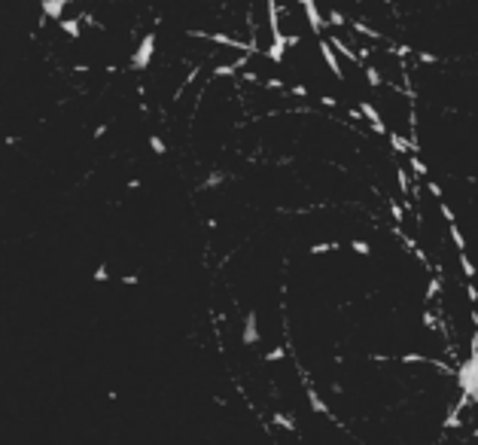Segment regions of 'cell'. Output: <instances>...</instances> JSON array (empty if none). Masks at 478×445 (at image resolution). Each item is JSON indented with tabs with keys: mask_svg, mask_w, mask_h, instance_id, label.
I'll return each instance as SVG.
<instances>
[{
	"mask_svg": "<svg viewBox=\"0 0 478 445\" xmlns=\"http://www.w3.org/2000/svg\"><path fill=\"white\" fill-rule=\"evenodd\" d=\"M153 55H156V31H149V34L140 37L134 55L128 58V67H131V70H146L149 61H153Z\"/></svg>",
	"mask_w": 478,
	"mask_h": 445,
	"instance_id": "1",
	"label": "cell"
},
{
	"mask_svg": "<svg viewBox=\"0 0 478 445\" xmlns=\"http://www.w3.org/2000/svg\"><path fill=\"white\" fill-rule=\"evenodd\" d=\"M301 9H305V18H308V28H311V34L323 37V31L329 28V22H326V15L320 12L317 0H301Z\"/></svg>",
	"mask_w": 478,
	"mask_h": 445,
	"instance_id": "2",
	"label": "cell"
},
{
	"mask_svg": "<svg viewBox=\"0 0 478 445\" xmlns=\"http://www.w3.org/2000/svg\"><path fill=\"white\" fill-rule=\"evenodd\" d=\"M359 110H362L365 122L372 125V131H375V134H381V137H390V128H387V122H384V116L378 113V107H375L368 98H362V101H359Z\"/></svg>",
	"mask_w": 478,
	"mask_h": 445,
	"instance_id": "3",
	"label": "cell"
},
{
	"mask_svg": "<svg viewBox=\"0 0 478 445\" xmlns=\"http://www.w3.org/2000/svg\"><path fill=\"white\" fill-rule=\"evenodd\" d=\"M317 49H320V58L326 61V67L332 70V76H335L338 82H344V70H341V61H338V55L332 52V43L320 37V46H317Z\"/></svg>",
	"mask_w": 478,
	"mask_h": 445,
	"instance_id": "4",
	"label": "cell"
},
{
	"mask_svg": "<svg viewBox=\"0 0 478 445\" xmlns=\"http://www.w3.org/2000/svg\"><path fill=\"white\" fill-rule=\"evenodd\" d=\"M247 61H250V55H238L235 61L216 64V67L210 70V79H223V76H232V73H238V70H247Z\"/></svg>",
	"mask_w": 478,
	"mask_h": 445,
	"instance_id": "5",
	"label": "cell"
},
{
	"mask_svg": "<svg viewBox=\"0 0 478 445\" xmlns=\"http://www.w3.org/2000/svg\"><path fill=\"white\" fill-rule=\"evenodd\" d=\"M67 3H70V0H40V12H43L49 22H55V25H58L61 18H67V15H64Z\"/></svg>",
	"mask_w": 478,
	"mask_h": 445,
	"instance_id": "6",
	"label": "cell"
},
{
	"mask_svg": "<svg viewBox=\"0 0 478 445\" xmlns=\"http://www.w3.org/2000/svg\"><path fill=\"white\" fill-rule=\"evenodd\" d=\"M359 70H362V79H365V82H368L372 89H384V86H387V79L381 76V70H378L375 64L362 61V67H359Z\"/></svg>",
	"mask_w": 478,
	"mask_h": 445,
	"instance_id": "7",
	"label": "cell"
},
{
	"mask_svg": "<svg viewBox=\"0 0 478 445\" xmlns=\"http://www.w3.org/2000/svg\"><path fill=\"white\" fill-rule=\"evenodd\" d=\"M259 342V323H256V311H250L244 320V345H256Z\"/></svg>",
	"mask_w": 478,
	"mask_h": 445,
	"instance_id": "8",
	"label": "cell"
},
{
	"mask_svg": "<svg viewBox=\"0 0 478 445\" xmlns=\"http://www.w3.org/2000/svg\"><path fill=\"white\" fill-rule=\"evenodd\" d=\"M390 146H393V153H408L411 156V140H408V134H399V131H390Z\"/></svg>",
	"mask_w": 478,
	"mask_h": 445,
	"instance_id": "9",
	"label": "cell"
},
{
	"mask_svg": "<svg viewBox=\"0 0 478 445\" xmlns=\"http://www.w3.org/2000/svg\"><path fill=\"white\" fill-rule=\"evenodd\" d=\"M58 28L67 34V37H73V40H79V34H82V18L76 15V18H61Z\"/></svg>",
	"mask_w": 478,
	"mask_h": 445,
	"instance_id": "10",
	"label": "cell"
},
{
	"mask_svg": "<svg viewBox=\"0 0 478 445\" xmlns=\"http://www.w3.org/2000/svg\"><path fill=\"white\" fill-rule=\"evenodd\" d=\"M351 28L357 31L359 37H365V40H375V43H381V40H384V34H381V31H375V28H372V25H365V22H351Z\"/></svg>",
	"mask_w": 478,
	"mask_h": 445,
	"instance_id": "11",
	"label": "cell"
},
{
	"mask_svg": "<svg viewBox=\"0 0 478 445\" xmlns=\"http://www.w3.org/2000/svg\"><path fill=\"white\" fill-rule=\"evenodd\" d=\"M335 250H341V241H317V244H311V247H308V253H311V256L335 253Z\"/></svg>",
	"mask_w": 478,
	"mask_h": 445,
	"instance_id": "12",
	"label": "cell"
},
{
	"mask_svg": "<svg viewBox=\"0 0 478 445\" xmlns=\"http://www.w3.org/2000/svg\"><path fill=\"white\" fill-rule=\"evenodd\" d=\"M408 168H411L415 180H426V171H429V168H426V162L420 159L418 153H411V156H408Z\"/></svg>",
	"mask_w": 478,
	"mask_h": 445,
	"instance_id": "13",
	"label": "cell"
},
{
	"mask_svg": "<svg viewBox=\"0 0 478 445\" xmlns=\"http://www.w3.org/2000/svg\"><path fill=\"white\" fill-rule=\"evenodd\" d=\"M448 235H451V241H454V250H457V253H466V238H463V232H460L457 223L448 226Z\"/></svg>",
	"mask_w": 478,
	"mask_h": 445,
	"instance_id": "14",
	"label": "cell"
},
{
	"mask_svg": "<svg viewBox=\"0 0 478 445\" xmlns=\"http://www.w3.org/2000/svg\"><path fill=\"white\" fill-rule=\"evenodd\" d=\"M262 86H265L268 92H284V95H290V86H287L284 79H277V76H268V79H262Z\"/></svg>",
	"mask_w": 478,
	"mask_h": 445,
	"instance_id": "15",
	"label": "cell"
},
{
	"mask_svg": "<svg viewBox=\"0 0 478 445\" xmlns=\"http://www.w3.org/2000/svg\"><path fill=\"white\" fill-rule=\"evenodd\" d=\"M220 183H226V171H213V174H210V177H207V180L198 186V189L207 192V189H213V186H220Z\"/></svg>",
	"mask_w": 478,
	"mask_h": 445,
	"instance_id": "16",
	"label": "cell"
},
{
	"mask_svg": "<svg viewBox=\"0 0 478 445\" xmlns=\"http://www.w3.org/2000/svg\"><path fill=\"white\" fill-rule=\"evenodd\" d=\"M457 259H460V268H463L466 281H475V265H472V259H469V253H457Z\"/></svg>",
	"mask_w": 478,
	"mask_h": 445,
	"instance_id": "17",
	"label": "cell"
},
{
	"mask_svg": "<svg viewBox=\"0 0 478 445\" xmlns=\"http://www.w3.org/2000/svg\"><path fill=\"white\" fill-rule=\"evenodd\" d=\"M326 22H329L332 28H347V25H351V22H347V15H341L338 9H329V12H326Z\"/></svg>",
	"mask_w": 478,
	"mask_h": 445,
	"instance_id": "18",
	"label": "cell"
},
{
	"mask_svg": "<svg viewBox=\"0 0 478 445\" xmlns=\"http://www.w3.org/2000/svg\"><path fill=\"white\" fill-rule=\"evenodd\" d=\"M415 61L418 64H442V55L426 52V49H418V52H415Z\"/></svg>",
	"mask_w": 478,
	"mask_h": 445,
	"instance_id": "19",
	"label": "cell"
},
{
	"mask_svg": "<svg viewBox=\"0 0 478 445\" xmlns=\"http://www.w3.org/2000/svg\"><path fill=\"white\" fill-rule=\"evenodd\" d=\"M149 150H153L156 156H165V153H168V143H165L159 134H149Z\"/></svg>",
	"mask_w": 478,
	"mask_h": 445,
	"instance_id": "20",
	"label": "cell"
},
{
	"mask_svg": "<svg viewBox=\"0 0 478 445\" xmlns=\"http://www.w3.org/2000/svg\"><path fill=\"white\" fill-rule=\"evenodd\" d=\"M351 250H354V253H359V256H368V253H372V244H368V241H362V238H354V241H351Z\"/></svg>",
	"mask_w": 478,
	"mask_h": 445,
	"instance_id": "21",
	"label": "cell"
},
{
	"mask_svg": "<svg viewBox=\"0 0 478 445\" xmlns=\"http://www.w3.org/2000/svg\"><path fill=\"white\" fill-rule=\"evenodd\" d=\"M290 95H293V98H308L311 92H308L305 82H293V86H290Z\"/></svg>",
	"mask_w": 478,
	"mask_h": 445,
	"instance_id": "22",
	"label": "cell"
},
{
	"mask_svg": "<svg viewBox=\"0 0 478 445\" xmlns=\"http://www.w3.org/2000/svg\"><path fill=\"white\" fill-rule=\"evenodd\" d=\"M92 278H95V281H98V284H104V281H110V271H107V265H98V268H95V274H92Z\"/></svg>",
	"mask_w": 478,
	"mask_h": 445,
	"instance_id": "23",
	"label": "cell"
},
{
	"mask_svg": "<svg viewBox=\"0 0 478 445\" xmlns=\"http://www.w3.org/2000/svg\"><path fill=\"white\" fill-rule=\"evenodd\" d=\"M320 104L329 107V110H335V107H338V98H332V95H320Z\"/></svg>",
	"mask_w": 478,
	"mask_h": 445,
	"instance_id": "24",
	"label": "cell"
},
{
	"mask_svg": "<svg viewBox=\"0 0 478 445\" xmlns=\"http://www.w3.org/2000/svg\"><path fill=\"white\" fill-rule=\"evenodd\" d=\"M241 79H244V82H262L256 70H244V73H241Z\"/></svg>",
	"mask_w": 478,
	"mask_h": 445,
	"instance_id": "25",
	"label": "cell"
},
{
	"mask_svg": "<svg viewBox=\"0 0 478 445\" xmlns=\"http://www.w3.org/2000/svg\"><path fill=\"white\" fill-rule=\"evenodd\" d=\"M137 284H140L137 274H122V287H137Z\"/></svg>",
	"mask_w": 478,
	"mask_h": 445,
	"instance_id": "26",
	"label": "cell"
},
{
	"mask_svg": "<svg viewBox=\"0 0 478 445\" xmlns=\"http://www.w3.org/2000/svg\"><path fill=\"white\" fill-rule=\"evenodd\" d=\"M107 131H110V125H107V122H101V125H98L95 131H92V137H95V140H101V137H104Z\"/></svg>",
	"mask_w": 478,
	"mask_h": 445,
	"instance_id": "27",
	"label": "cell"
}]
</instances>
